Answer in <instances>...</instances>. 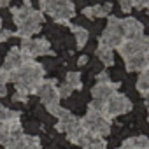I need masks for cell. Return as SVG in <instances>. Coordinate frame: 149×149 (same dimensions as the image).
Segmentation results:
<instances>
[{
  "instance_id": "cell-1",
  "label": "cell",
  "mask_w": 149,
  "mask_h": 149,
  "mask_svg": "<svg viewBox=\"0 0 149 149\" xmlns=\"http://www.w3.org/2000/svg\"><path fill=\"white\" fill-rule=\"evenodd\" d=\"M11 81L14 83L16 93H19V95L26 97V95L37 93L40 83L44 81V68L40 63L28 60L23 67L11 72Z\"/></svg>"
},
{
  "instance_id": "cell-2",
  "label": "cell",
  "mask_w": 149,
  "mask_h": 149,
  "mask_svg": "<svg viewBox=\"0 0 149 149\" xmlns=\"http://www.w3.org/2000/svg\"><path fill=\"white\" fill-rule=\"evenodd\" d=\"M42 13L53 16L58 23H67L74 16L72 0H40Z\"/></svg>"
},
{
  "instance_id": "cell-3",
  "label": "cell",
  "mask_w": 149,
  "mask_h": 149,
  "mask_svg": "<svg viewBox=\"0 0 149 149\" xmlns=\"http://www.w3.org/2000/svg\"><path fill=\"white\" fill-rule=\"evenodd\" d=\"M125 33H123V19L111 16L107 28L104 30V33L100 35V46H105L109 49H118L123 42H125Z\"/></svg>"
},
{
  "instance_id": "cell-4",
  "label": "cell",
  "mask_w": 149,
  "mask_h": 149,
  "mask_svg": "<svg viewBox=\"0 0 149 149\" xmlns=\"http://www.w3.org/2000/svg\"><path fill=\"white\" fill-rule=\"evenodd\" d=\"M37 95L40 97L42 104L46 105L47 112H51L53 116H58L61 107L58 105L60 102V93H58V88H56V83L53 79H44L37 90Z\"/></svg>"
},
{
  "instance_id": "cell-5",
  "label": "cell",
  "mask_w": 149,
  "mask_h": 149,
  "mask_svg": "<svg viewBox=\"0 0 149 149\" xmlns=\"http://www.w3.org/2000/svg\"><path fill=\"white\" fill-rule=\"evenodd\" d=\"M81 125L93 135H107L111 132V121L107 118H104L102 114H95V112H88L84 118H81Z\"/></svg>"
},
{
  "instance_id": "cell-6",
  "label": "cell",
  "mask_w": 149,
  "mask_h": 149,
  "mask_svg": "<svg viewBox=\"0 0 149 149\" xmlns=\"http://www.w3.org/2000/svg\"><path fill=\"white\" fill-rule=\"evenodd\" d=\"M128 111H132V102H130V98L125 97V95L116 93L112 98H109V100L105 102L104 116L111 121L112 118L121 116V114H125V112H128Z\"/></svg>"
},
{
  "instance_id": "cell-7",
  "label": "cell",
  "mask_w": 149,
  "mask_h": 149,
  "mask_svg": "<svg viewBox=\"0 0 149 149\" xmlns=\"http://www.w3.org/2000/svg\"><path fill=\"white\" fill-rule=\"evenodd\" d=\"M19 49L30 60H33L35 56H42V54H53L51 46L46 39H25Z\"/></svg>"
},
{
  "instance_id": "cell-8",
  "label": "cell",
  "mask_w": 149,
  "mask_h": 149,
  "mask_svg": "<svg viewBox=\"0 0 149 149\" xmlns=\"http://www.w3.org/2000/svg\"><path fill=\"white\" fill-rule=\"evenodd\" d=\"M118 49H119V53L125 60H128L132 56H137V54H144L149 49V37L142 35L135 40H125Z\"/></svg>"
},
{
  "instance_id": "cell-9",
  "label": "cell",
  "mask_w": 149,
  "mask_h": 149,
  "mask_svg": "<svg viewBox=\"0 0 149 149\" xmlns=\"http://www.w3.org/2000/svg\"><path fill=\"white\" fill-rule=\"evenodd\" d=\"M119 88V83H112V81H109V83H98L93 90H91V95H93V98L95 100H100V102H107L109 98H112L118 91Z\"/></svg>"
},
{
  "instance_id": "cell-10",
  "label": "cell",
  "mask_w": 149,
  "mask_h": 149,
  "mask_svg": "<svg viewBox=\"0 0 149 149\" xmlns=\"http://www.w3.org/2000/svg\"><path fill=\"white\" fill-rule=\"evenodd\" d=\"M28 60H30V58H26V56L21 53L19 47H11V51H9L7 56H6V65H4V68L11 74V72L18 70L19 67H23Z\"/></svg>"
},
{
  "instance_id": "cell-11",
  "label": "cell",
  "mask_w": 149,
  "mask_h": 149,
  "mask_svg": "<svg viewBox=\"0 0 149 149\" xmlns=\"http://www.w3.org/2000/svg\"><path fill=\"white\" fill-rule=\"evenodd\" d=\"M56 118H58V123H56V130L58 132H70L72 128H76V126L81 125V118H76L67 109H61Z\"/></svg>"
},
{
  "instance_id": "cell-12",
  "label": "cell",
  "mask_w": 149,
  "mask_h": 149,
  "mask_svg": "<svg viewBox=\"0 0 149 149\" xmlns=\"http://www.w3.org/2000/svg\"><path fill=\"white\" fill-rule=\"evenodd\" d=\"M123 33H125V39L126 40H135V39L142 37L144 26H142V23L139 19L126 18V19H123Z\"/></svg>"
},
{
  "instance_id": "cell-13",
  "label": "cell",
  "mask_w": 149,
  "mask_h": 149,
  "mask_svg": "<svg viewBox=\"0 0 149 149\" xmlns=\"http://www.w3.org/2000/svg\"><path fill=\"white\" fill-rule=\"evenodd\" d=\"M126 61V70L128 72H144L147 68V61H146V56L144 54H137V56H132Z\"/></svg>"
},
{
  "instance_id": "cell-14",
  "label": "cell",
  "mask_w": 149,
  "mask_h": 149,
  "mask_svg": "<svg viewBox=\"0 0 149 149\" xmlns=\"http://www.w3.org/2000/svg\"><path fill=\"white\" fill-rule=\"evenodd\" d=\"M111 13V4H104V6H91V7H86L83 11L84 16L88 18H104V16H109Z\"/></svg>"
},
{
  "instance_id": "cell-15",
  "label": "cell",
  "mask_w": 149,
  "mask_h": 149,
  "mask_svg": "<svg viewBox=\"0 0 149 149\" xmlns=\"http://www.w3.org/2000/svg\"><path fill=\"white\" fill-rule=\"evenodd\" d=\"M121 146L126 149H149V139L144 135H139V137H132V139L125 140Z\"/></svg>"
},
{
  "instance_id": "cell-16",
  "label": "cell",
  "mask_w": 149,
  "mask_h": 149,
  "mask_svg": "<svg viewBox=\"0 0 149 149\" xmlns=\"http://www.w3.org/2000/svg\"><path fill=\"white\" fill-rule=\"evenodd\" d=\"M25 137L21 132H16V133H11V137L7 139V142L4 144L6 149H23L25 147Z\"/></svg>"
},
{
  "instance_id": "cell-17",
  "label": "cell",
  "mask_w": 149,
  "mask_h": 149,
  "mask_svg": "<svg viewBox=\"0 0 149 149\" xmlns=\"http://www.w3.org/2000/svg\"><path fill=\"white\" fill-rule=\"evenodd\" d=\"M97 56L100 58V61L104 63V65H114V53H112V49H109V47H105V46H98V49H97Z\"/></svg>"
},
{
  "instance_id": "cell-18",
  "label": "cell",
  "mask_w": 149,
  "mask_h": 149,
  "mask_svg": "<svg viewBox=\"0 0 149 149\" xmlns=\"http://www.w3.org/2000/svg\"><path fill=\"white\" fill-rule=\"evenodd\" d=\"M137 90L140 91V95L147 97L149 95V68H146L144 72H140V77L137 81Z\"/></svg>"
},
{
  "instance_id": "cell-19",
  "label": "cell",
  "mask_w": 149,
  "mask_h": 149,
  "mask_svg": "<svg viewBox=\"0 0 149 149\" xmlns=\"http://www.w3.org/2000/svg\"><path fill=\"white\" fill-rule=\"evenodd\" d=\"M65 84H68L72 90H81L83 88V81H81V74L79 72H68Z\"/></svg>"
},
{
  "instance_id": "cell-20",
  "label": "cell",
  "mask_w": 149,
  "mask_h": 149,
  "mask_svg": "<svg viewBox=\"0 0 149 149\" xmlns=\"http://www.w3.org/2000/svg\"><path fill=\"white\" fill-rule=\"evenodd\" d=\"M83 147H84V149H107V144H105V140H104L102 137L93 135Z\"/></svg>"
},
{
  "instance_id": "cell-21",
  "label": "cell",
  "mask_w": 149,
  "mask_h": 149,
  "mask_svg": "<svg viewBox=\"0 0 149 149\" xmlns=\"http://www.w3.org/2000/svg\"><path fill=\"white\" fill-rule=\"evenodd\" d=\"M72 32L76 33V40H77V47H84V44L88 42V30L81 28V26H72Z\"/></svg>"
},
{
  "instance_id": "cell-22",
  "label": "cell",
  "mask_w": 149,
  "mask_h": 149,
  "mask_svg": "<svg viewBox=\"0 0 149 149\" xmlns=\"http://www.w3.org/2000/svg\"><path fill=\"white\" fill-rule=\"evenodd\" d=\"M11 119H19V112H14V111L7 109L4 105H0V123L4 125V123H7Z\"/></svg>"
},
{
  "instance_id": "cell-23",
  "label": "cell",
  "mask_w": 149,
  "mask_h": 149,
  "mask_svg": "<svg viewBox=\"0 0 149 149\" xmlns=\"http://www.w3.org/2000/svg\"><path fill=\"white\" fill-rule=\"evenodd\" d=\"M7 81H11V74L6 68H0V97H6V84Z\"/></svg>"
},
{
  "instance_id": "cell-24",
  "label": "cell",
  "mask_w": 149,
  "mask_h": 149,
  "mask_svg": "<svg viewBox=\"0 0 149 149\" xmlns=\"http://www.w3.org/2000/svg\"><path fill=\"white\" fill-rule=\"evenodd\" d=\"M104 109H105V102H100V100H93L88 105V112H95V114H102V116H104Z\"/></svg>"
},
{
  "instance_id": "cell-25",
  "label": "cell",
  "mask_w": 149,
  "mask_h": 149,
  "mask_svg": "<svg viewBox=\"0 0 149 149\" xmlns=\"http://www.w3.org/2000/svg\"><path fill=\"white\" fill-rule=\"evenodd\" d=\"M23 149H40V140L39 137H25V147Z\"/></svg>"
},
{
  "instance_id": "cell-26",
  "label": "cell",
  "mask_w": 149,
  "mask_h": 149,
  "mask_svg": "<svg viewBox=\"0 0 149 149\" xmlns=\"http://www.w3.org/2000/svg\"><path fill=\"white\" fill-rule=\"evenodd\" d=\"M11 133H13V132H11V130H9L7 126H4V125L0 126V144L4 146V144L7 142V139L11 137Z\"/></svg>"
},
{
  "instance_id": "cell-27",
  "label": "cell",
  "mask_w": 149,
  "mask_h": 149,
  "mask_svg": "<svg viewBox=\"0 0 149 149\" xmlns=\"http://www.w3.org/2000/svg\"><path fill=\"white\" fill-rule=\"evenodd\" d=\"M72 88L68 86V84H61L60 88H58V93H60V98H65V97H70L72 95Z\"/></svg>"
},
{
  "instance_id": "cell-28",
  "label": "cell",
  "mask_w": 149,
  "mask_h": 149,
  "mask_svg": "<svg viewBox=\"0 0 149 149\" xmlns=\"http://www.w3.org/2000/svg\"><path fill=\"white\" fill-rule=\"evenodd\" d=\"M118 2H119V7L125 11V13H130L132 11V0H118Z\"/></svg>"
},
{
  "instance_id": "cell-29",
  "label": "cell",
  "mask_w": 149,
  "mask_h": 149,
  "mask_svg": "<svg viewBox=\"0 0 149 149\" xmlns=\"http://www.w3.org/2000/svg\"><path fill=\"white\" fill-rule=\"evenodd\" d=\"M132 6L139 7V9H144V7H149V0H132Z\"/></svg>"
},
{
  "instance_id": "cell-30",
  "label": "cell",
  "mask_w": 149,
  "mask_h": 149,
  "mask_svg": "<svg viewBox=\"0 0 149 149\" xmlns=\"http://www.w3.org/2000/svg\"><path fill=\"white\" fill-rule=\"evenodd\" d=\"M14 33L11 30H0V42H6L7 39H11Z\"/></svg>"
},
{
  "instance_id": "cell-31",
  "label": "cell",
  "mask_w": 149,
  "mask_h": 149,
  "mask_svg": "<svg viewBox=\"0 0 149 149\" xmlns=\"http://www.w3.org/2000/svg\"><path fill=\"white\" fill-rule=\"evenodd\" d=\"M97 79H98V83H109L111 79H109V76H107V72H102V74H98L97 76Z\"/></svg>"
},
{
  "instance_id": "cell-32",
  "label": "cell",
  "mask_w": 149,
  "mask_h": 149,
  "mask_svg": "<svg viewBox=\"0 0 149 149\" xmlns=\"http://www.w3.org/2000/svg\"><path fill=\"white\" fill-rule=\"evenodd\" d=\"M88 63V56H81L79 58V65H86Z\"/></svg>"
},
{
  "instance_id": "cell-33",
  "label": "cell",
  "mask_w": 149,
  "mask_h": 149,
  "mask_svg": "<svg viewBox=\"0 0 149 149\" xmlns=\"http://www.w3.org/2000/svg\"><path fill=\"white\" fill-rule=\"evenodd\" d=\"M9 4V0H0V7H6Z\"/></svg>"
},
{
  "instance_id": "cell-34",
  "label": "cell",
  "mask_w": 149,
  "mask_h": 149,
  "mask_svg": "<svg viewBox=\"0 0 149 149\" xmlns=\"http://www.w3.org/2000/svg\"><path fill=\"white\" fill-rule=\"evenodd\" d=\"M146 107H147V111H149V95L146 97Z\"/></svg>"
},
{
  "instance_id": "cell-35",
  "label": "cell",
  "mask_w": 149,
  "mask_h": 149,
  "mask_svg": "<svg viewBox=\"0 0 149 149\" xmlns=\"http://www.w3.org/2000/svg\"><path fill=\"white\" fill-rule=\"evenodd\" d=\"M0 26H2V19H0Z\"/></svg>"
},
{
  "instance_id": "cell-36",
  "label": "cell",
  "mask_w": 149,
  "mask_h": 149,
  "mask_svg": "<svg viewBox=\"0 0 149 149\" xmlns=\"http://www.w3.org/2000/svg\"><path fill=\"white\" fill-rule=\"evenodd\" d=\"M147 9H149V7H147Z\"/></svg>"
}]
</instances>
